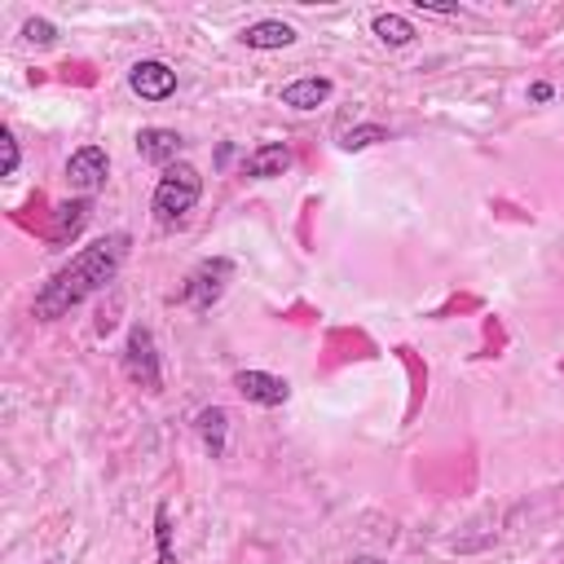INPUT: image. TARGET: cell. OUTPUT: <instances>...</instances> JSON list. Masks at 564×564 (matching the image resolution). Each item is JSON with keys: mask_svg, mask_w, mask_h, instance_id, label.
<instances>
[{"mask_svg": "<svg viewBox=\"0 0 564 564\" xmlns=\"http://www.w3.org/2000/svg\"><path fill=\"white\" fill-rule=\"evenodd\" d=\"M379 141H388V128L383 123H352V128H344L339 132V150H348V154H357V150H370V145H379Z\"/></svg>", "mask_w": 564, "mask_h": 564, "instance_id": "15", "label": "cell"}, {"mask_svg": "<svg viewBox=\"0 0 564 564\" xmlns=\"http://www.w3.org/2000/svg\"><path fill=\"white\" fill-rule=\"evenodd\" d=\"M128 242H132V238H128L123 229H115V234H106V238L79 247V251L35 291L31 317H35V322H57V317H66L75 304H84L88 295L106 291V286L119 278V264H123V256H128Z\"/></svg>", "mask_w": 564, "mask_h": 564, "instance_id": "1", "label": "cell"}, {"mask_svg": "<svg viewBox=\"0 0 564 564\" xmlns=\"http://www.w3.org/2000/svg\"><path fill=\"white\" fill-rule=\"evenodd\" d=\"M203 198V172L185 159H176L172 167H163V176L154 181V194H150V212L163 229H181L189 220V212L198 207Z\"/></svg>", "mask_w": 564, "mask_h": 564, "instance_id": "2", "label": "cell"}, {"mask_svg": "<svg viewBox=\"0 0 564 564\" xmlns=\"http://www.w3.org/2000/svg\"><path fill=\"white\" fill-rule=\"evenodd\" d=\"M419 9H423V13H441V18H454V13H463L458 4H436V0H419Z\"/></svg>", "mask_w": 564, "mask_h": 564, "instance_id": "19", "label": "cell"}, {"mask_svg": "<svg viewBox=\"0 0 564 564\" xmlns=\"http://www.w3.org/2000/svg\"><path fill=\"white\" fill-rule=\"evenodd\" d=\"M330 93H335V84L326 75H300V79L282 84V106H291V110H317Z\"/></svg>", "mask_w": 564, "mask_h": 564, "instance_id": "12", "label": "cell"}, {"mask_svg": "<svg viewBox=\"0 0 564 564\" xmlns=\"http://www.w3.org/2000/svg\"><path fill=\"white\" fill-rule=\"evenodd\" d=\"M234 392L242 401H251V405H264V410L291 401V383L282 375H269V370H238L234 375Z\"/></svg>", "mask_w": 564, "mask_h": 564, "instance_id": "7", "label": "cell"}, {"mask_svg": "<svg viewBox=\"0 0 564 564\" xmlns=\"http://www.w3.org/2000/svg\"><path fill=\"white\" fill-rule=\"evenodd\" d=\"M291 163H295V154H291L286 141H264V145H256L251 154H242V176H251V181H273V176H282Z\"/></svg>", "mask_w": 564, "mask_h": 564, "instance_id": "9", "label": "cell"}, {"mask_svg": "<svg viewBox=\"0 0 564 564\" xmlns=\"http://www.w3.org/2000/svg\"><path fill=\"white\" fill-rule=\"evenodd\" d=\"M229 282H234V260H229V256H207V260H198V264L189 269L185 286L176 291V304H185V308H194V313H207V308L229 291Z\"/></svg>", "mask_w": 564, "mask_h": 564, "instance_id": "3", "label": "cell"}, {"mask_svg": "<svg viewBox=\"0 0 564 564\" xmlns=\"http://www.w3.org/2000/svg\"><path fill=\"white\" fill-rule=\"evenodd\" d=\"M88 216H93V198H66V203H57L53 225H48V242L53 247H70L84 234Z\"/></svg>", "mask_w": 564, "mask_h": 564, "instance_id": "10", "label": "cell"}, {"mask_svg": "<svg viewBox=\"0 0 564 564\" xmlns=\"http://www.w3.org/2000/svg\"><path fill=\"white\" fill-rule=\"evenodd\" d=\"M181 150H185V137L176 128H141L137 132V154L154 167H172L181 159Z\"/></svg>", "mask_w": 564, "mask_h": 564, "instance_id": "8", "label": "cell"}, {"mask_svg": "<svg viewBox=\"0 0 564 564\" xmlns=\"http://www.w3.org/2000/svg\"><path fill=\"white\" fill-rule=\"evenodd\" d=\"M128 88H132L141 101H167V97L176 93V70H172L167 62H159V57H141V62H132V70H128Z\"/></svg>", "mask_w": 564, "mask_h": 564, "instance_id": "6", "label": "cell"}, {"mask_svg": "<svg viewBox=\"0 0 564 564\" xmlns=\"http://www.w3.org/2000/svg\"><path fill=\"white\" fill-rule=\"evenodd\" d=\"M0 150H4L0 176H13V172H18V163H22V150H18V137H13V128H0Z\"/></svg>", "mask_w": 564, "mask_h": 564, "instance_id": "18", "label": "cell"}, {"mask_svg": "<svg viewBox=\"0 0 564 564\" xmlns=\"http://www.w3.org/2000/svg\"><path fill=\"white\" fill-rule=\"evenodd\" d=\"M529 97H533V101H551V84H546V79H538V84L529 88Z\"/></svg>", "mask_w": 564, "mask_h": 564, "instance_id": "20", "label": "cell"}, {"mask_svg": "<svg viewBox=\"0 0 564 564\" xmlns=\"http://www.w3.org/2000/svg\"><path fill=\"white\" fill-rule=\"evenodd\" d=\"M238 40H242L247 48H256V53H273V48H291V44H295V26L282 22V18H260V22L242 26Z\"/></svg>", "mask_w": 564, "mask_h": 564, "instance_id": "11", "label": "cell"}, {"mask_svg": "<svg viewBox=\"0 0 564 564\" xmlns=\"http://www.w3.org/2000/svg\"><path fill=\"white\" fill-rule=\"evenodd\" d=\"M22 40H26V44H35V48H48V44L57 40V26H53L48 18H26V26H22Z\"/></svg>", "mask_w": 564, "mask_h": 564, "instance_id": "17", "label": "cell"}, {"mask_svg": "<svg viewBox=\"0 0 564 564\" xmlns=\"http://www.w3.org/2000/svg\"><path fill=\"white\" fill-rule=\"evenodd\" d=\"M154 546H159V564H176V551H172V511H167V502L154 507Z\"/></svg>", "mask_w": 564, "mask_h": 564, "instance_id": "16", "label": "cell"}, {"mask_svg": "<svg viewBox=\"0 0 564 564\" xmlns=\"http://www.w3.org/2000/svg\"><path fill=\"white\" fill-rule=\"evenodd\" d=\"M348 564H388V560H375V555H352Z\"/></svg>", "mask_w": 564, "mask_h": 564, "instance_id": "21", "label": "cell"}, {"mask_svg": "<svg viewBox=\"0 0 564 564\" xmlns=\"http://www.w3.org/2000/svg\"><path fill=\"white\" fill-rule=\"evenodd\" d=\"M110 181V154L101 145H79L70 150L66 159V185L79 194V198H93L97 189H106Z\"/></svg>", "mask_w": 564, "mask_h": 564, "instance_id": "5", "label": "cell"}, {"mask_svg": "<svg viewBox=\"0 0 564 564\" xmlns=\"http://www.w3.org/2000/svg\"><path fill=\"white\" fill-rule=\"evenodd\" d=\"M194 432L212 458H225V436H229V410L225 405H203L194 414Z\"/></svg>", "mask_w": 564, "mask_h": 564, "instance_id": "13", "label": "cell"}, {"mask_svg": "<svg viewBox=\"0 0 564 564\" xmlns=\"http://www.w3.org/2000/svg\"><path fill=\"white\" fill-rule=\"evenodd\" d=\"M123 375L141 392H163V366H159V344L150 326H132L123 339Z\"/></svg>", "mask_w": 564, "mask_h": 564, "instance_id": "4", "label": "cell"}, {"mask_svg": "<svg viewBox=\"0 0 564 564\" xmlns=\"http://www.w3.org/2000/svg\"><path fill=\"white\" fill-rule=\"evenodd\" d=\"M370 31H375V40L388 44V48H405V44L419 35L414 22L401 18V13H375V18H370Z\"/></svg>", "mask_w": 564, "mask_h": 564, "instance_id": "14", "label": "cell"}]
</instances>
